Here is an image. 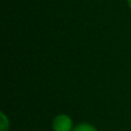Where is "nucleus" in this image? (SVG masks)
<instances>
[{
  "instance_id": "obj_1",
  "label": "nucleus",
  "mask_w": 131,
  "mask_h": 131,
  "mask_svg": "<svg viewBox=\"0 0 131 131\" xmlns=\"http://www.w3.org/2000/svg\"><path fill=\"white\" fill-rule=\"evenodd\" d=\"M74 122L71 117L67 114H59L53 118L52 129L53 131H72L74 130Z\"/></svg>"
},
{
  "instance_id": "obj_2",
  "label": "nucleus",
  "mask_w": 131,
  "mask_h": 131,
  "mask_svg": "<svg viewBox=\"0 0 131 131\" xmlns=\"http://www.w3.org/2000/svg\"><path fill=\"white\" fill-rule=\"evenodd\" d=\"M72 131H98V129L93 124H91V123L82 122L75 125Z\"/></svg>"
},
{
  "instance_id": "obj_3",
  "label": "nucleus",
  "mask_w": 131,
  "mask_h": 131,
  "mask_svg": "<svg viewBox=\"0 0 131 131\" xmlns=\"http://www.w3.org/2000/svg\"><path fill=\"white\" fill-rule=\"evenodd\" d=\"M1 116V127H0V131H8L9 129V120L6 116L5 113H0Z\"/></svg>"
},
{
  "instance_id": "obj_4",
  "label": "nucleus",
  "mask_w": 131,
  "mask_h": 131,
  "mask_svg": "<svg viewBox=\"0 0 131 131\" xmlns=\"http://www.w3.org/2000/svg\"><path fill=\"white\" fill-rule=\"evenodd\" d=\"M127 4H128V6H129V8L131 9V0H127Z\"/></svg>"
}]
</instances>
